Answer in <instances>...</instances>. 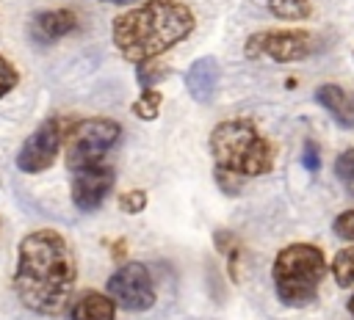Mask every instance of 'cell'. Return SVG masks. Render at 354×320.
I'll return each instance as SVG.
<instances>
[{
	"mask_svg": "<svg viewBox=\"0 0 354 320\" xmlns=\"http://www.w3.org/2000/svg\"><path fill=\"white\" fill-rule=\"evenodd\" d=\"M77 262L66 237L55 229H36L19 240L14 292L36 314H61L75 292Z\"/></svg>",
	"mask_w": 354,
	"mask_h": 320,
	"instance_id": "obj_1",
	"label": "cell"
},
{
	"mask_svg": "<svg viewBox=\"0 0 354 320\" xmlns=\"http://www.w3.org/2000/svg\"><path fill=\"white\" fill-rule=\"evenodd\" d=\"M196 28V17L183 0H144L111 22V39L130 63H147L180 44Z\"/></svg>",
	"mask_w": 354,
	"mask_h": 320,
	"instance_id": "obj_2",
	"label": "cell"
},
{
	"mask_svg": "<svg viewBox=\"0 0 354 320\" xmlns=\"http://www.w3.org/2000/svg\"><path fill=\"white\" fill-rule=\"evenodd\" d=\"M210 157L232 177H263L274 168L277 149L252 119H227L210 130Z\"/></svg>",
	"mask_w": 354,
	"mask_h": 320,
	"instance_id": "obj_3",
	"label": "cell"
},
{
	"mask_svg": "<svg viewBox=\"0 0 354 320\" xmlns=\"http://www.w3.org/2000/svg\"><path fill=\"white\" fill-rule=\"evenodd\" d=\"M326 270H329L326 257L318 246L290 243V246L279 248V254L274 257V265H271L274 292L290 309L310 306L318 298Z\"/></svg>",
	"mask_w": 354,
	"mask_h": 320,
	"instance_id": "obj_4",
	"label": "cell"
},
{
	"mask_svg": "<svg viewBox=\"0 0 354 320\" xmlns=\"http://www.w3.org/2000/svg\"><path fill=\"white\" fill-rule=\"evenodd\" d=\"M119 138H122V127L113 119L88 116L75 121L64 135V152H66L69 168L77 171V168L102 163L105 154L119 143Z\"/></svg>",
	"mask_w": 354,
	"mask_h": 320,
	"instance_id": "obj_5",
	"label": "cell"
},
{
	"mask_svg": "<svg viewBox=\"0 0 354 320\" xmlns=\"http://www.w3.org/2000/svg\"><path fill=\"white\" fill-rule=\"evenodd\" d=\"M315 52V36L310 30H257L246 36L243 55L246 58H268L277 63H296Z\"/></svg>",
	"mask_w": 354,
	"mask_h": 320,
	"instance_id": "obj_6",
	"label": "cell"
},
{
	"mask_svg": "<svg viewBox=\"0 0 354 320\" xmlns=\"http://www.w3.org/2000/svg\"><path fill=\"white\" fill-rule=\"evenodd\" d=\"M108 295L127 312H144L155 303V279L144 262H124L108 279Z\"/></svg>",
	"mask_w": 354,
	"mask_h": 320,
	"instance_id": "obj_7",
	"label": "cell"
},
{
	"mask_svg": "<svg viewBox=\"0 0 354 320\" xmlns=\"http://www.w3.org/2000/svg\"><path fill=\"white\" fill-rule=\"evenodd\" d=\"M64 121L61 119H44L28 138H25V143L19 146V152H17V168L22 171V174H41V171H47L53 163H55V157H58V149H61V143H64Z\"/></svg>",
	"mask_w": 354,
	"mask_h": 320,
	"instance_id": "obj_8",
	"label": "cell"
},
{
	"mask_svg": "<svg viewBox=\"0 0 354 320\" xmlns=\"http://www.w3.org/2000/svg\"><path fill=\"white\" fill-rule=\"evenodd\" d=\"M113 182H116V174H113V168L105 166V163L77 168V171H75V179H72V188H69L72 204H75L77 210H83V212L97 210V207L108 199Z\"/></svg>",
	"mask_w": 354,
	"mask_h": 320,
	"instance_id": "obj_9",
	"label": "cell"
},
{
	"mask_svg": "<svg viewBox=\"0 0 354 320\" xmlns=\"http://www.w3.org/2000/svg\"><path fill=\"white\" fill-rule=\"evenodd\" d=\"M80 25L77 11L72 8H53V11H39L30 19V39L39 47H50L55 41H61L64 36L75 33Z\"/></svg>",
	"mask_w": 354,
	"mask_h": 320,
	"instance_id": "obj_10",
	"label": "cell"
},
{
	"mask_svg": "<svg viewBox=\"0 0 354 320\" xmlns=\"http://www.w3.org/2000/svg\"><path fill=\"white\" fill-rule=\"evenodd\" d=\"M218 83H221V66L213 55H202L196 58L188 72H185V88L191 94V99L196 102H210L218 94Z\"/></svg>",
	"mask_w": 354,
	"mask_h": 320,
	"instance_id": "obj_11",
	"label": "cell"
},
{
	"mask_svg": "<svg viewBox=\"0 0 354 320\" xmlns=\"http://www.w3.org/2000/svg\"><path fill=\"white\" fill-rule=\"evenodd\" d=\"M315 102L346 130H354V91H346L343 86L324 83L315 91Z\"/></svg>",
	"mask_w": 354,
	"mask_h": 320,
	"instance_id": "obj_12",
	"label": "cell"
},
{
	"mask_svg": "<svg viewBox=\"0 0 354 320\" xmlns=\"http://www.w3.org/2000/svg\"><path fill=\"white\" fill-rule=\"evenodd\" d=\"M69 320H116V301L108 292L86 290L75 298Z\"/></svg>",
	"mask_w": 354,
	"mask_h": 320,
	"instance_id": "obj_13",
	"label": "cell"
},
{
	"mask_svg": "<svg viewBox=\"0 0 354 320\" xmlns=\"http://www.w3.org/2000/svg\"><path fill=\"white\" fill-rule=\"evenodd\" d=\"M268 11L282 22H304L313 14L310 0H266Z\"/></svg>",
	"mask_w": 354,
	"mask_h": 320,
	"instance_id": "obj_14",
	"label": "cell"
},
{
	"mask_svg": "<svg viewBox=\"0 0 354 320\" xmlns=\"http://www.w3.org/2000/svg\"><path fill=\"white\" fill-rule=\"evenodd\" d=\"M160 105H163V94L158 88H141L138 99L130 105L133 116H138L141 121H155L160 116Z\"/></svg>",
	"mask_w": 354,
	"mask_h": 320,
	"instance_id": "obj_15",
	"label": "cell"
},
{
	"mask_svg": "<svg viewBox=\"0 0 354 320\" xmlns=\"http://www.w3.org/2000/svg\"><path fill=\"white\" fill-rule=\"evenodd\" d=\"M329 273L337 287H354V246L340 248L329 265Z\"/></svg>",
	"mask_w": 354,
	"mask_h": 320,
	"instance_id": "obj_16",
	"label": "cell"
},
{
	"mask_svg": "<svg viewBox=\"0 0 354 320\" xmlns=\"http://www.w3.org/2000/svg\"><path fill=\"white\" fill-rule=\"evenodd\" d=\"M213 243H216V248L227 257V268H230V276L232 279H238V259H241V251H243V246H241V240L232 234V232H227V229H218L216 234H213Z\"/></svg>",
	"mask_w": 354,
	"mask_h": 320,
	"instance_id": "obj_17",
	"label": "cell"
},
{
	"mask_svg": "<svg viewBox=\"0 0 354 320\" xmlns=\"http://www.w3.org/2000/svg\"><path fill=\"white\" fill-rule=\"evenodd\" d=\"M335 177L340 179V185L346 188V193L354 199V146L337 154V160H335Z\"/></svg>",
	"mask_w": 354,
	"mask_h": 320,
	"instance_id": "obj_18",
	"label": "cell"
},
{
	"mask_svg": "<svg viewBox=\"0 0 354 320\" xmlns=\"http://www.w3.org/2000/svg\"><path fill=\"white\" fill-rule=\"evenodd\" d=\"M144 207H147V193L144 190H124L122 196H119V210L122 212H127V215H138V212H144Z\"/></svg>",
	"mask_w": 354,
	"mask_h": 320,
	"instance_id": "obj_19",
	"label": "cell"
},
{
	"mask_svg": "<svg viewBox=\"0 0 354 320\" xmlns=\"http://www.w3.org/2000/svg\"><path fill=\"white\" fill-rule=\"evenodd\" d=\"M17 83H19L17 66H14L6 55H0V99H3L6 94H11V91L17 88Z\"/></svg>",
	"mask_w": 354,
	"mask_h": 320,
	"instance_id": "obj_20",
	"label": "cell"
},
{
	"mask_svg": "<svg viewBox=\"0 0 354 320\" xmlns=\"http://www.w3.org/2000/svg\"><path fill=\"white\" fill-rule=\"evenodd\" d=\"M332 232H335L340 240L354 243V207H351V210H343L340 215H335V221H332Z\"/></svg>",
	"mask_w": 354,
	"mask_h": 320,
	"instance_id": "obj_21",
	"label": "cell"
},
{
	"mask_svg": "<svg viewBox=\"0 0 354 320\" xmlns=\"http://www.w3.org/2000/svg\"><path fill=\"white\" fill-rule=\"evenodd\" d=\"M166 74L169 72L163 66H155V61H147V63L138 66V83H141V88H152V83L163 80Z\"/></svg>",
	"mask_w": 354,
	"mask_h": 320,
	"instance_id": "obj_22",
	"label": "cell"
},
{
	"mask_svg": "<svg viewBox=\"0 0 354 320\" xmlns=\"http://www.w3.org/2000/svg\"><path fill=\"white\" fill-rule=\"evenodd\" d=\"M301 166L307 171H318L321 168V149L315 141H304V149H301Z\"/></svg>",
	"mask_w": 354,
	"mask_h": 320,
	"instance_id": "obj_23",
	"label": "cell"
},
{
	"mask_svg": "<svg viewBox=\"0 0 354 320\" xmlns=\"http://www.w3.org/2000/svg\"><path fill=\"white\" fill-rule=\"evenodd\" d=\"M348 314H354V295L348 298Z\"/></svg>",
	"mask_w": 354,
	"mask_h": 320,
	"instance_id": "obj_24",
	"label": "cell"
},
{
	"mask_svg": "<svg viewBox=\"0 0 354 320\" xmlns=\"http://www.w3.org/2000/svg\"><path fill=\"white\" fill-rule=\"evenodd\" d=\"M100 3H130V0H100Z\"/></svg>",
	"mask_w": 354,
	"mask_h": 320,
	"instance_id": "obj_25",
	"label": "cell"
}]
</instances>
